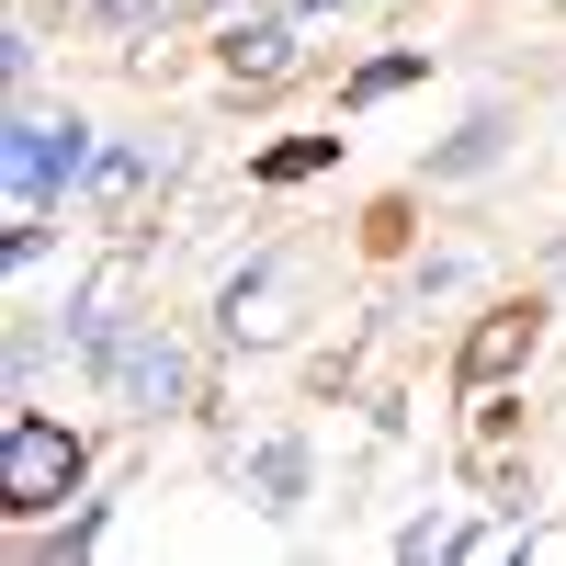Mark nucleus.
Returning <instances> with one entry per match:
<instances>
[{
  "label": "nucleus",
  "mask_w": 566,
  "mask_h": 566,
  "mask_svg": "<svg viewBox=\"0 0 566 566\" xmlns=\"http://www.w3.org/2000/svg\"><path fill=\"white\" fill-rule=\"evenodd\" d=\"M0 159H12V261H34L45 250V205L91 170V125L80 114H12V148Z\"/></svg>",
  "instance_id": "1"
},
{
  "label": "nucleus",
  "mask_w": 566,
  "mask_h": 566,
  "mask_svg": "<svg viewBox=\"0 0 566 566\" xmlns=\"http://www.w3.org/2000/svg\"><path fill=\"white\" fill-rule=\"evenodd\" d=\"M227 69H239V80H283V69H295V23H283V12L239 23V34H227Z\"/></svg>",
  "instance_id": "6"
},
{
  "label": "nucleus",
  "mask_w": 566,
  "mask_h": 566,
  "mask_svg": "<svg viewBox=\"0 0 566 566\" xmlns=\"http://www.w3.org/2000/svg\"><path fill=\"white\" fill-rule=\"evenodd\" d=\"M250 488H261V510H295V499H306V453H295V442H261V453H250Z\"/></svg>",
  "instance_id": "7"
},
{
  "label": "nucleus",
  "mask_w": 566,
  "mask_h": 566,
  "mask_svg": "<svg viewBox=\"0 0 566 566\" xmlns=\"http://www.w3.org/2000/svg\"><path fill=\"white\" fill-rule=\"evenodd\" d=\"M533 328H544L533 306H499V317L476 328V340H464V397H488V386H510V374L533 363Z\"/></svg>",
  "instance_id": "4"
},
{
  "label": "nucleus",
  "mask_w": 566,
  "mask_h": 566,
  "mask_svg": "<svg viewBox=\"0 0 566 566\" xmlns=\"http://www.w3.org/2000/svg\"><path fill=\"white\" fill-rule=\"evenodd\" d=\"M159 12H170V0H103V23H114V34H148Z\"/></svg>",
  "instance_id": "10"
},
{
  "label": "nucleus",
  "mask_w": 566,
  "mask_h": 566,
  "mask_svg": "<svg viewBox=\"0 0 566 566\" xmlns=\"http://www.w3.org/2000/svg\"><path fill=\"white\" fill-rule=\"evenodd\" d=\"M80 488V431H57V419H34V408H12V431H0V499L23 510H57Z\"/></svg>",
  "instance_id": "2"
},
{
  "label": "nucleus",
  "mask_w": 566,
  "mask_h": 566,
  "mask_svg": "<svg viewBox=\"0 0 566 566\" xmlns=\"http://www.w3.org/2000/svg\"><path fill=\"white\" fill-rule=\"evenodd\" d=\"M114 397L159 419V408H181V397H193V363H181V352L159 340V328H136V340L114 352Z\"/></svg>",
  "instance_id": "3"
},
{
  "label": "nucleus",
  "mask_w": 566,
  "mask_h": 566,
  "mask_svg": "<svg viewBox=\"0 0 566 566\" xmlns=\"http://www.w3.org/2000/svg\"><path fill=\"white\" fill-rule=\"evenodd\" d=\"M499 148H510V114H476V125H464V136H453V148L431 159V181H464V170H488Z\"/></svg>",
  "instance_id": "8"
},
{
  "label": "nucleus",
  "mask_w": 566,
  "mask_h": 566,
  "mask_svg": "<svg viewBox=\"0 0 566 566\" xmlns=\"http://www.w3.org/2000/svg\"><path fill=\"white\" fill-rule=\"evenodd\" d=\"M148 170H159L148 148H91V170H80V205L103 216V227H125V216H136V193H148Z\"/></svg>",
  "instance_id": "5"
},
{
  "label": "nucleus",
  "mask_w": 566,
  "mask_h": 566,
  "mask_svg": "<svg viewBox=\"0 0 566 566\" xmlns=\"http://www.w3.org/2000/svg\"><path fill=\"white\" fill-rule=\"evenodd\" d=\"M408 80H419V57H374V69L352 80V103H386V91H408Z\"/></svg>",
  "instance_id": "9"
}]
</instances>
